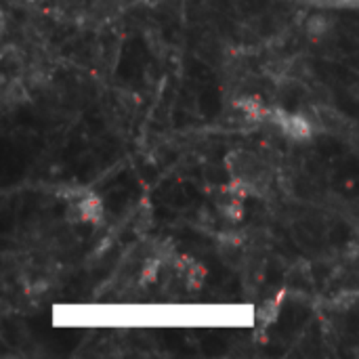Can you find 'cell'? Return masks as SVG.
Here are the masks:
<instances>
[{
  "mask_svg": "<svg viewBox=\"0 0 359 359\" xmlns=\"http://www.w3.org/2000/svg\"><path fill=\"white\" fill-rule=\"evenodd\" d=\"M269 120L282 128L284 135H288L290 139H299V141H305V139H311L313 135V126L307 118H303L301 114H290L286 109H269Z\"/></svg>",
  "mask_w": 359,
  "mask_h": 359,
  "instance_id": "6da1fadb",
  "label": "cell"
},
{
  "mask_svg": "<svg viewBox=\"0 0 359 359\" xmlns=\"http://www.w3.org/2000/svg\"><path fill=\"white\" fill-rule=\"evenodd\" d=\"M76 210L80 221L86 223H99L103 219V202L95 191H84L76 202Z\"/></svg>",
  "mask_w": 359,
  "mask_h": 359,
  "instance_id": "7a4b0ae2",
  "label": "cell"
},
{
  "mask_svg": "<svg viewBox=\"0 0 359 359\" xmlns=\"http://www.w3.org/2000/svg\"><path fill=\"white\" fill-rule=\"evenodd\" d=\"M236 107L248 118V120H255V122H261V120H269V107H265L259 99L255 97H240L236 99Z\"/></svg>",
  "mask_w": 359,
  "mask_h": 359,
  "instance_id": "3957f363",
  "label": "cell"
},
{
  "mask_svg": "<svg viewBox=\"0 0 359 359\" xmlns=\"http://www.w3.org/2000/svg\"><path fill=\"white\" fill-rule=\"evenodd\" d=\"M305 27H307V34L311 38H320L328 29V19L324 15H313V17L307 19V25Z\"/></svg>",
  "mask_w": 359,
  "mask_h": 359,
  "instance_id": "277c9868",
  "label": "cell"
},
{
  "mask_svg": "<svg viewBox=\"0 0 359 359\" xmlns=\"http://www.w3.org/2000/svg\"><path fill=\"white\" fill-rule=\"evenodd\" d=\"M231 200L227 204H223V215L229 219V221H240L244 210H242V198H236V196H229Z\"/></svg>",
  "mask_w": 359,
  "mask_h": 359,
  "instance_id": "5b68a950",
  "label": "cell"
},
{
  "mask_svg": "<svg viewBox=\"0 0 359 359\" xmlns=\"http://www.w3.org/2000/svg\"><path fill=\"white\" fill-rule=\"evenodd\" d=\"M332 4H347V6H359V0H330Z\"/></svg>",
  "mask_w": 359,
  "mask_h": 359,
  "instance_id": "8992f818",
  "label": "cell"
}]
</instances>
